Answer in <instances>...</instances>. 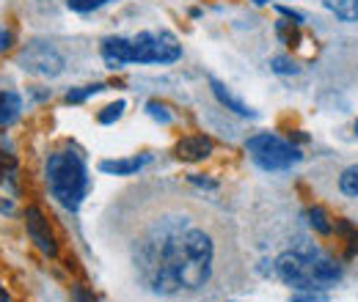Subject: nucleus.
<instances>
[{
	"label": "nucleus",
	"instance_id": "1",
	"mask_svg": "<svg viewBox=\"0 0 358 302\" xmlns=\"http://www.w3.org/2000/svg\"><path fill=\"white\" fill-rule=\"evenodd\" d=\"M135 266L146 289L160 297L199 292L215 269V239L185 217H163L141 236Z\"/></svg>",
	"mask_w": 358,
	"mask_h": 302
},
{
	"label": "nucleus",
	"instance_id": "2",
	"mask_svg": "<svg viewBox=\"0 0 358 302\" xmlns=\"http://www.w3.org/2000/svg\"><path fill=\"white\" fill-rule=\"evenodd\" d=\"M182 58V44L171 31H143L133 39L108 36L102 42V61L108 69H122L127 63H174Z\"/></svg>",
	"mask_w": 358,
	"mask_h": 302
},
{
	"label": "nucleus",
	"instance_id": "3",
	"mask_svg": "<svg viewBox=\"0 0 358 302\" xmlns=\"http://www.w3.org/2000/svg\"><path fill=\"white\" fill-rule=\"evenodd\" d=\"M275 275L295 292H325L342 280V266L320 250L298 248L275 259Z\"/></svg>",
	"mask_w": 358,
	"mask_h": 302
},
{
	"label": "nucleus",
	"instance_id": "4",
	"mask_svg": "<svg viewBox=\"0 0 358 302\" xmlns=\"http://www.w3.org/2000/svg\"><path fill=\"white\" fill-rule=\"evenodd\" d=\"M45 179L50 187V195L66 209L78 212L83 198L89 195L91 179L83 154L66 149V151H52L45 163Z\"/></svg>",
	"mask_w": 358,
	"mask_h": 302
},
{
	"label": "nucleus",
	"instance_id": "5",
	"mask_svg": "<svg viewBox=\"0 0 358 302\" xmlns=\"http://www.w3.org/2000/svg\"><path fill=\"white\" fill-rule=\"evenodd\" d=\"M245 151L262 171H289L292 165H298L303 160L298 146H292L289 140H284L273 132L251 135L245 140Z\"/></svg>",
	"mask_w": 358,
	"mask_h": 302
},
{
	"label": "nucleus",
	"instance_id": "6",
	"mask_svg": "<svg viewBox=\"0 0 358 302\" xmlns=\"http://www.w3.org/2000/svg\"><path fill=\"white\" fill-rule=\"evenodd\" d=\"M17 63H20L22 72H28L34 77H58L64 72V63L66 61H64V55L50 42L36 39V42H28L20 50Z\"/></svg>",
	"mask_w": 358,
	"mask_h": 302
},
{
	"label": "nucleus",
	"instance_id": "7",
	"mask_svg": "<svg viewBox=\"0 0 358 302\" xmlns=\"http://www.w3.org/2000/svg\"><path fill=\"white\" fill-rule=\"evenodd\" d=\"M25 231H28L31 242L45 253L47 259H55L58 256V242H55V236L50 231V222L45 220L39 206H28L25 209Z\"/></svg>",
	"mask_w": 358,
	"mask_h": 302
},
{
	"label": "nucleus",
	"instance_id": "8",
	"mask_svg": "<svg viewBox=\"0 0 358 302\" xmlns=\"http://www.w3.org/2000/svg\"><path fill=\"white\" fill-rule=\"evenodd\" d=\"M213 149H215L213 137H207V135H187V137H182L174 146V154L182 163H201V160H207L213 154Z\"/></svg>",
	"mask_w": 358,
	"mask_h": 302
},
{
	"label": "nucleus",
	"instance_id": "9",
	"mask_svg": "<svg viewBox=\"0 0 358 302\" xmlns=\"http://www.w3.org/2000/svg\"><path fill=\"white\" fill-rule=\"evenodd\" d=\"M210 88H213V93H215V99L224 105L229 113H234V116H240V119H257V110L254 107H248L234 91L229 86H224L221 80H215V77H210Z\"/></svg>",
	"mask_w": 358,
	"mask_h": 302
},
{
	"label": "nucleus",
	"instance_id": "10",
	"mask_svg": "<svg viewBox=\"0 0 358 302\" xmlns=\"http://www.w3.org/2000/svg\"><path fill=\"white\" fill-rule=\"evenodd\" d=\"M149 163H152V154H141V157H122V160H102L96 168L108 176H135Z\"/></svg>",
	"mask_w": 358,
	"mask_h": 302
},
{
	"label": "nucleus",
	"instance_id": "11",
	"mask_svg": "<svg viewBox=\"0 0 358 302\" xmlns=\"http://www.w3.org/2000/svg\"><path fill=\"white\" fill-rule=\"evenodd\" d=\"M22 113V99L17 91H0V130L11 127Z\"/></svg>",
	"mask_w": 358,
	"mask_h": 302
},
{
	"label": "nucleus",
	"instance_id": "12",
	"mask_svg": "<svg viewBox=\"0 0 358 302\" xmlns=\"http://www.w3.org/2000/svg\"><path fill=\"white\" fill-rule=\"evenodd\" d=\"M325 8L342 20V22H358V0H322Z\"/></svg>",
	"mask_w": 358,
	"mask_h": 302
},
{
	"label": "nucleus",
	"instance_id": "13",
	"mask_svg": "<svg viewBox=\"0 0 358 302\" xmlns=\"http://www.w3.org/2000/svg\"><path fill=\"white\" fill-rule=\"evenodd\" d=\"M339 192L358 201V163L342 171V176H339Z\"/></svg>",
	"mask_w": 358,
	"mask_h": 302
},
{
	"label": "nucleus",
	"instance_id": "14",
	"mask_svg": "<svg viewBox=\"0 0 358 302\" xmlns=\"http://www.w3.org/2000/svg\"><path fill=\"white\" fill-rule=\"evenodd\" d=\"M124 107H127V102H124V99H116V102L105 105V107L96 113V121H99L102 127H110V124H116V121L124 116Z\"/></svg>",
	"mask_w": 358,
	"mask_h": 302
},
{
	"label": "nucleus",
	"instance_id": "15",
	"mask_svg": "<svg viewBox=\"0 0 358 302\" xmlns=\"http://www.w3.org/2000/svg\"><path fill=\"white\" fill-rule=\"evenodd\" d=\"M105 83H94V86H80V88H69L66 91V96H64V102L66 105H83L89 96H94V93H99V91H105Z\"/></svg>",
	"mask_w": 358,
	"mask_h": 302
},
{
	"label": "nucleus",
	"instance_id": "16",
	"mask_svg": "<svg viewBox=\"0 0 358 302\" xmlns=\"http://www.w3.org/2000/svg\"><path fill=\"white\" fill-rule=\"evenodd\" d=\"M306 217H309V225H312L317 234H322V236H328V234H334V222L328 220V215H325V209H320V206H312L309 212H306Z\"/></svg>",
	"mask_w": 358,
	"mask_h": 302
},
{
	"label": "nucleus",
	"instance_id": "17",
	"mask_svg": "<svg viewBox=\"0 0 358 302\" xmlns=\"http://www.w3.org/2000/svg\"><path fill=\"white\" fill-rule=\"evenodd\" d=\"M270 69H273L275 75H298V72H301L298 63H295L289 55H275V58L270 61Z\"/></svg>",
	"mask_w": 358,
	"mask_h": 302
},
{
	"label": "nucleus",
	"instance_id": "18",
	"mask_svg": "<svg viewBox=\"0 0 358 302\" xmlns=\"http://www.w3.org/2000/svg\"><path fill=\"white\" fill-rule=\"evenodd\" d=\"M146 116L155 119L157 124H171V110L163 102H146Z\"/></svg>",
	"mask_w": 358,
	"mask_h": 302
},
{
	"label": "nucleus",
	"instance_id": "19",
	"mask_svg": "<svg viewBox=\"0 0 358 302\" xmlns=\"http://www.w3.org/2000/svg\"><path fill=\"white\" fill-rule=\"evenodd\" d=\"M110 0H66V6L72 8V11H78V14H89V11H96V8H102V6H108Z\"/></svg>",
	"mask_w": 358,
	"mask_h": 302
},
{
	"label": "nucleus",
	"instance_id": "20",
	"mask_svg": "<svg viewBox=\"0 0 358 302\" xmlns=\"http://www.w3.org/2000/svg\"><path fill=\"white\" fill-rule=\"evenodd\" d=\"M289 302H331V297L325 292H295Z\"/></svg>",
	"mask_w": 358,
	"mask_h": 302
},
{
	"label": "nucleus",
	"instance_id": "21",
	"mask_svg": "<svg viewBox=\"0 0 358 302\" xmlns=\"http://www.w3.org/2000/svg\"><path fill=\"white\" fill-rule=\"evenodd\" d=\"M278 14H281V17H287V20H292V25H295V28H301V25L306 22V14H301V11L289 8V6H278Z\"/></svg>",
	"mask_w": 358,
	"mask_h": 302
},
{
	"label": "nucleus",
	"instance_id": "22",
	"mask_svg": "<svg viewBox=\"0 0 358 302\" xmlns=\"http://www.w3.org/2000/svg\"><path fill=\"white\" fill-rule=\"evenodd\" d=\"M190 184H196V187H207V190H218V181H213V179H201V176H190Z\"/></svg>",
	"mask_w": 358,
	"mask_h": 302
},
{
	"label": "nucleus",
	"instance_id": "23",
	"mask_svg": "<svg viewBox=\"0 0 358 302\" xmlns=\"http://www.w3.org/2000/svg\"><path fill=\"white\" fill-rule=\"evenodd\" d=\"M11 47V33L6 28H0V52H6Z\"/></svg>",
	"mask_w": 358,
	"mask_h": 302
},
{
	"label": "nucleus",
	"instance_id": "24",
	"mask_svg": "<svg viewBox=\"0 0 358 302\" xmlns=\"http://www.w3.org/2000/svg\"><path fill=\"white\" fill-rule=\"evenodd\" d=\"M75 302H96L86 289H75Z\"/></svg>",
	"mask_w": 358,
	"mask_h": 302
},
{
	"label": "nucleus",
	"instance_id": "25",
	"mask_svg": "<svg viewBox=\"0 0 358 302\" xmlns=\"http://www.w3.org/2000/svg\"><path fill=\"white\" fill-rule=\"evenodd\" d=\"M0 212H6V215H11V212H14V204H11V201H6V204L0 201Z\"/></svg>",
	"mask_w": 358,
	"mask_h": 302
},
{
	"label": "nucleus",
	"instance_id": "26",
	"mask_svg": "<svg viewBox=\"0 0 358 302\" xmlns=\"http://www.w3.org/2000/svg\"><path fill=\"white\" fill-rule=\"evenodd\" d=\"M0 302H8V294H6V289L0 286Z\"/></svg>",
	"mask_w": 358,
	"mask_h": 302
},
{
	"label": "nucleus",
	"instance_id": "27",
	"mask_svg": "<svg viewBox=\"0 0 358 302\" xmlns=\"http://www.w3.org/2000/svg\"><path fill=\"white\" fill-rule=\"evenodd\" d=\"M265 3H270V0H254V6H265Z\"/></svg>",
	"mask_w": 358,
	"mask_h": 302
},
{
	"label": "nucleus",
	"instance_id": "28",
	"mask_svg": "<svg viewBox=\"0 0 358 302\" xmlns=\"http://www.w3.org/2000/svg\"><path fill=\"white\" fill-rule=\"evenodd\" d=\"M353 130H356V137H358V119H356V127H353Z\"/></svg>",
	"mask_w": 358,
	"mask_h": 302
}]
</instances>
